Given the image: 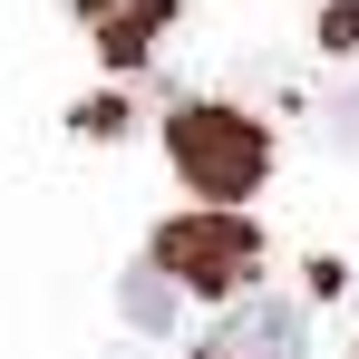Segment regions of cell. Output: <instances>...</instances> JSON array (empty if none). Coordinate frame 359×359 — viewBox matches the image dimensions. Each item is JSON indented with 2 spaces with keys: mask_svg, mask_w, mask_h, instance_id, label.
<instances>
[{
  "mask_svg": "<svg viewBox=\"0 0 359 359\" xmlns=\"http://www.w3.org/2000/svg\"><path fill=\"white\" fill-rule=\"evenodd\" d=\"M165 146H175V165H184V184H194V194H252V184H262V165H272L262 117H233V107H175Z\"/></svg>",
  "mask_w": 359,
  "mask_h": 359,
  "instance_id": "obj_1",
  "label": "cell"
},
{
  "mask_svg": "<svg viewBox=\"0 0 359 359\" xmlns=\"http://www.w3.org/2000/svg\"><path fill=\"white\" fill-rule=\"evenodd\" d=\"M156 272L175 282V292H233L262 272V233L243 224L233 204H214V214H175L165 233H156Z\"/></svg>",
  "mask_w": 359,
  "mask_h": 359,
  "instance_id": "obj_2",
  "label": "cell"
},
{
  "mask_svg": "<svg viewBox=\"0 0 359 359\" xmlns=\"http://www.w3.org/2000/svg\"><path fill=\"white\" fill-rule=\"evenodd\" d=\"M301 340H311L301 301L262 292V301H233V311H224V330L204 340V359H301Z\"/></svg>",
  "mask_w": 359,
  "mask_h": 359,
  "instance_id": "obj_3",
  "label": "cell"
},
{
  "mask_svg": "<svg viewBox=\"0 0 359 359\" xmlns=\"http://www.w3.org/2000/svg\"><path fill=\"white\" fill-rule=\"evenodd\" d=\"M78 20L97 29V49L117 68H136L156 39H165V20H175V0H78Z\"/></svg>",
  "mask_w": 359,
  "mask_h": 359,
  "instance_id": "obj_4",
  "label": "cell"
},
{
  "mask_svg": "<svg viewBox=\"0 0 359 359\" xmlns=\"http://www.w3.org/2000/svg\"><path fill=\"white\" fill-rule=\"evenodd\" d=\"M117 311L136 320V330H175V282H165V272H126Z\"/></svg>",
  "mask_w": 359,
  "mask_h": 359,
  "instance_id": "obj_5",
  "label": "cell"
},
{
  "mask_svg": "<svg viewBox=\"0 0 359 359\" xmlns=\"http://www.w3.org/2000/svg\"><path fill=\"white\" fill-rule=\"evenodd\" d=\"M320 39H330V49H359V0H340V10H320Z\"/></svg>",
  "mask_w": 359,
  "mask_h": 359,
  "instance_id": "obj_6",
  "label": "cell"
},
{
  "mask_svg": "<svg viewBox=\"0 0 359 359\" xmlns=\"http://www.w3.org/2000/svg\"><path fill=\"white\" fill-rule=\"evenodd\" d=\"M78 126H88V136H117V126H126V107H117V97H97V107H78Z\"/></svg>",
  "mask_w": 359,
  "mask_h": 359,
  "instance_id": "obj_7",
  "label": "cell"
}]
</instances>
